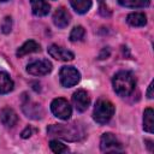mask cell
<instances>
[{
    "instance_id": "obj_26",
    "label": "cell",
    "mask_w": 154,
    "mask_h": 154,
    "mask_svg": "<svg viewBox=\"0 0 154 154\" xmlns=\"http://www.w3.org/2000/svg\"><path fill=\"white\" fill-rule=\"evenodd\" d=\"M0 1H7V0H0Z\"/></svg>"
},
{
    "instance_id": "obj_20",
    "label": "cell",
    "mask_w": 154,
    "mask_h": 154,
    "mask_svg": "<svg viewBox=\"0 0 154 154\" xmlns=\"http://www.w3.org/2000/svg\"><path fill=\"white\" fill-rule=\"evenodd\" d=\"M84 35H85L84 28L81 26V25H77V26H75V28L71 30V32H70V41H72V42L82 41L83 37H84Z\"/></svg>"
},
{
    "instance_id": "obj_12",
    "label": "cell",
    "mask_w": 154,
    "mask_h": 154,
    "mask_svg": "<svg viewBox=\"0 0 154 154\" xmlns=\"http://www.w3.org/2000/svg\"><path fill=\"white\" fill-rule=\"evenodd\" d=\"M49 4L46 0H31V10L32 13L37 17L47 16L49 12Z\"/></svg>"
},
{
    "instance_id": "obj_17",
    "label": "cell",
    "mask_w": 154,
    "mask_h": 154,
    "mask_svg": "<svg viewBox=\"0 0 154 154\" xmlns=\"http://www.w3.org/2000/svg\"><path fill=\"white\" fill-rule=\"evenodd\" d=\"M143 129L149 134L154 132V112L152 108H147L143 113Z\"/></svg>"
},
{
    "instance_id": "obj_6",
    "label": "cell",
    "mask_w": 154,
    "mask_h": 154,
    "mask_svg": "<svg viewBox=\"0 0 154 154\" xmlns=\"http://www.w3.org/2000/svg\"><path fill=\"white\" fill-rule=\"evenodd\" d=\"M100 149L103 153H117V152H123V146L113 134L106 132L101 136Z\"/></svg>"
},
{
    "instance_id": "obj_16",
    "label": "cell",
    "mask_w": 154,
    "mask_h": 154,
    "mask_svg": "<svg viewBox=\"0 0 154 154\" xmlns=\"http://www.w3.org/2000/svg\"><path fill=\"white\" fill-rule=\"evenodd\" d=\"M13 89V81L10 75L0 71V94H7Z\"/></svg>"
},
{
    "instance_id": "obj_11",
    "label": "cell",
    "mask_w": 154,
    "mask_h": 154,
    "mask_svg": "<svg viewBox=\"0 0 154 154\" xmlns=\"http://www.w3.org/2000/svg\"><path fill=\"white\" fill-rule=\"evenodd\" d=\"M70 19H71L70 13L64 7L58 8L53 14V23L55 24V26H58L60 29L66 28L69 25V23H70Z\"/></svg>"
},
{
    "instance_id": "obj_8",
    "label": "cell",
    "mask_w": 154,
    "mask_h": 154,
    "mask_svg": "<svg viewBox=\"0 0 154 154\" xmlns=\"http://www.w3.org/2000/svg\"><path fill=\"white\" fill-rule=\"evenodd\" d=\"M72 102L76 107V109L78 112H84L88 109L89 107V103H90V99H89V95L85 90L83 89H79L77 91L73 93L72 95Z\"/></svg>"
},
{
    "instance_id": "obj_24",
    "label": "cell",
    "mask_w": 154,
    "mask_h": 154,
    "mask_svg": "<svg viewBox=\"0 0 154 154\" xmlns=\"http://www.w3.org/2000/svg\"><path fill=\"white\" fill-rule=\"evenodd\" d=\"M31 128H29V126H26L23 131H22V137L23 138H28V137H30L31 136Z\"/></svg>"
},
{
    "instance_id": "obj_18",
    "label": "cell",
    "mask_w": 154,
    "mask_h": 154,
    "mask_svg": "<svg viewBox=\"0 0 154 154\" xmlns=\"http://www.w3.org/2000/svg\"><path fill=\"white\" fill-rule=\"evenodd\" d=\"M70 4L72 8L79 14L88 12L91 7V0H70Z\"/></svg>"
},
{
    "instance_id": "obj_1",
    "label": "cell",
    "mask_w": 154,
    "mask_h": 154,
    "mask_svg": "<svg viewBox=\"0 0 154 154\" xmlns=\"http://www.w3.org/2000/svg\"><path fill=\"white\" fill-rule=\"evenodd\" d=\"M49 136H57L65 141H79L84 137V129L78 123L53 124L47 128Z\"/></svg>"
},
{
    "instance_id": "obj_19",
    "label": "cell",
    "mask_w": 154,
    "mask_h": 154,
    "mask_svg": "<svg viewBox=\"0 0 154 154\" xmlns=\"http://www.w3.org/2000/svg\"><path fill=\"white\" fill-rule=\"evenodd\" d=\"M118 2L124 7L137 8V7H147L150 4V0H118Z\"/></svg>"
},
{
    "instance_id": "obj_2",
    "label": "cell",
    "mask_w": 154,
    "mask_h": 154,
    "mask_svg": "<svg viewBox=\"0 0 154 154\" xmlns=\"http://www.w3.org/2000/svg\"><path fill=\"white\" fill-rule=\"evenodd\" d=\"M113 89L119 96H128L135 89L136 79L134 75L129 71H119L114 75L112 79Z\"/></svg>"
},
{
    "instance_id": "obj_9",
    "label": "cell",
    "mask_w": 154,
    "mask_h": 154,
    "mask_svg": "<svg viewBox=\"0 0 154 154\" xmlns=\"http://www.w3.org/2000/svg\"><path fill=\"white\" fill-rule=\"evenodd\" d=\"M48 54L52 58L60 60V61H70L75 58V54L71 51H67L58 45H51L48 47Z\"/></svg>"
},
{
    "instance_id": "obj_3",
    "label": "cell",
    "mask_w": 154,
    "mask_h": 154,
    "mask_svg": "<svg viewBox=\"0 0 154 154\" xmlns=\"http://www.w3.org/2000/svg\"><path fill=\"white\" fill-rule=\"evenodd\" d=\"M114 114V106L109 100L106 99H99L95 103L93 118L99 124H106L111 120V118Z\"/></svg>"
},
{
    "instance_id": "obj_13",
    "label": "cell",
    "mask_w": 154,
    "mask_h": 154,
    "mask_svg": "<svg viewBox=\"0 0 154 154\" xmlns=\"http://www.w3.org/2000/svg\"><path fill=\"white\" fill-rule=\"evenodd\" d=\"M41 48H40V45L32 40H29L26 42H24L18 49H17V57L18 58H22L26 54H30V53H34V52H38Z\"/></svg>"
},
{
    "instance_id": "obj_14",
    "label": "cell",
    "mask_w": 154,
    "mask_h": 154,
    "mask_svg": "<svg viewBox=\"0 0 154 154\" xmlns=\"http://www.w3.org/2000/svg\"><path fill=\"white\" fill-rule=\"evenodd\" d=\"M23 111L24 113L26 114V117H30L32 119H38V118H42V108L40 107V105L37 103H32L30 101H28L26 103L23 105Z\"/></svg>"
},
{
    "instance_id": "obj_10",
    "label": "cell",
    "mask_w": 154,
    "mask_h": 154,
    "mask_svg": "<svg viewBox=\"0 0 154 154\" xmlns=\"http://www.w3.org/2000/svg\"><path fill=\"white\" fill-rule=\"evenodd\" d=\"M0 120L6 128H13L18 122V116L12 108L5 107L0 111Z\"/></svg>"
},
{
    "instance_id": "obj_15",
    "label": "cell",
    "mask_w": 154,
    "mask_h": 154,
    "mask_svg": "<svg viewBox=\"0 0 154 154\" xmlns=\"http://www.w3.org/2000/svg\"><path fill=\"white\" fill-rule=\"evenodd\" d=\"M126 22L131 26H143L147 24V17L143 12H132L126 17Z\"/></svg>"
},
{
    "instance_id": "obj_23",
    "label": "cell",
    "mask_w": 154,
    "mask_h": 154,
    "mask_svg": "<svg viewBox=\"0 0 154 154\" xmlns=\"http://www.w3.org/2000/svg\"><path fill=\"white\" fill-rule=\"evenodd\" d=\"M99 2H100V13L102 14V16H109L111 14V12L108 11V8L106 7V6H103V0H99Z\"/></svg>"
},
{
    "instance_id": "obj_4",
    "label": "cell",
    "mask_w": 154,
    "mask_h": 154,
    "mask_svg": "<svg viewBox=\"0 0 154 154\" xmlns=\"http://www.w3.org/2000/svg\"><path fill=\"white\" fill-rule=\"evenodd\" d=\"M59 77H60V83L63 87L65 88H70L76 85L79 79H81V73L78 72L77 69H75L73 66H63L60 69L59 72Z\"/></svg>"
},
{
    "instance_id": "obj_22",
    "label": "cell",
    "mask_w": 154,
    "mask_h": 154,
    "mask_svg": "<svg viewBox=\"0 0 154 154\" xmlns=\"http://www.w3.org/2000/svg\"><path fill=\"white\" fill-rule=\"evenodd\" d=\"M1 29H2V32L4 34H8L12 29V19L11 17H5L4 22H2V25H1Z\"/></svg>"
},
{
    "instance_id": "obj_21",
    "label": "cell",
    "mask_w": 154,
    "mask_h": 154,
    "mask_svg": "<svg viewBox=\"0 0 154 154\" xmlns=\"http://www.w3.org/2000/svg\"><path fill=\"white\" fill-rule=\"evenodd\" d=\"M49 147H51V149H52L54 153H58V154L67 153V152L70 150L65 144H63V143L59 142L58 140H52V141L49 142Z\"/></svg>"
},
{
    "instance_id": "obj_7",
    "label": "cell",
    "mask_w": 154,
    "mask_h": 154,
    "mask_svg": "<svg viewBox=\"0 0 154 154\" xmlns=\"http://www.w3.org/2000/svg\"><path fill=\"white\" fill-rule=\"evenodd\" d=\"M26 71L34 76H45L52 71V64L47 59L35 60L26 66Z\"/></svg>"
},
{
    "instance_id": "obj_25",
    "label": "cell",
    "mask_w": 154,
    "mask_h": 154,
    "mask_svg": "<svg viewBox=\"0 0 154 154\" xmlns=\"http://www.w3.org/2000/svg\"><path fill=\"white\" fill-rule=\"evenodd\" d=\"M147 96H148V99H152V97H153V82H152V83L149 84V87H148Z\"/></svg>"
},
{
    "instance_id": "obj_5",
    "label": "cell",
    "mask_w": 154,
    "mask_h": 154,
    "mask_svg": "<svg viewBox=\"0 0 154 154\" xmlns=\"http://www.w3.org/2000/svg\"><path fill=\"white\" fill-rule=\"evenodd\" d=\"M51 111L57 118L63 119V120H67L72 113V108H71L70 103L67 102V100H65L63 97H57L52 101Z\"/></svg>"
}]
</instances>
